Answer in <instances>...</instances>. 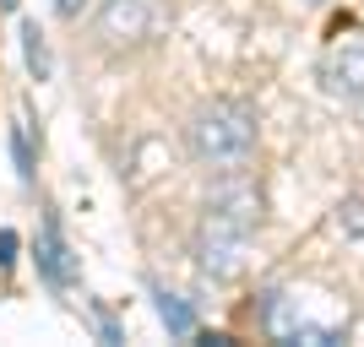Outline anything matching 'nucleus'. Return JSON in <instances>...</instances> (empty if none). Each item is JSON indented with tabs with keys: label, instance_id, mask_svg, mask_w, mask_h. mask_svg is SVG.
<instances>
[{
	"label": "nucleus",
	"instance_id": "nucleus-1",
	"mask_svg": "<svg viewBox=\"0 0 364 347\" xmlns=\"http://www.w3.org/2000/svg\"><path fill=\"white\" fill-rule=\"evenodd\" d=\"M256 228H261V196L250 184H234L218 201H207V211L196 223V244H191L201 277L234 282L245 272V260H250V233Z\"/></svg>",
	"mask_w": 364,
	"mask_h": 347
},
{
	"label": "nucleus",
	"instance_id": "nucleus-2",
	"mask_svg": "<svg viewBox=\"0 0 364 347\" xmlns=\"http://www.w3.org/2000/svg\"><path fill=\"white\" fill-rule=\"evenodd\" d=\"M256 141H261V125H256V109L245 98H207L185 120L191 158L201 168H218V174H240L256 158Z\"/></svg>",
	"mask_w": 364,
	"mask_h": 347
},
{
	"label": "nucleus",
	"instance_id": "nucleus-3",
	"mask_svg": "<svg viewBox=\"0 0 364 347\" xmlns=\"http://www.w3.org/2000/svg\"><path fill=\"white\" fill-rule=\"evenodd\" d=\"M316 76L332 98H364V33H337L321 49Z\"/></svg>",
	"mask_w": 364,
	"mask_h": 347
},
{
	"label": "nucleus",
	"instance_id": "nucleus-4",
	"mask_svg": "<svg viewBox=\"0 0 364 347\" xmlns=\"http://www.w3.org/2000/svg\"><path fill=\"white\" fill-rule=\"evenodd\" d=\"M267 331L277 342H343V326L337 320H310L299 315V304L289 293H267Z\"/></svg>",
	"mask_w": 364,
	"mask_h": 347
},
{
	"label": "nucleus",
	"instance_id": "nucleus-5",
	"mask_svg": "<svg viewBox=\"0 0 364 347\" xmlns=\"http://www.w3.org/2000/svg\"><path fill=\"white\" fill-rule=\"evenodd\" d=\"M147 33H152L147 0H104L98 6V38L104 44H141Z\"/></svg>",
	"mask_w": 364,
	"mask_h": 347
},
{
	"label": "nucleus",
	"instance_id": "nucleus-6",
	"mask_svg": "<svg viewBox=\"0 0 364 347\" xmlns=\"http://www.w3.org/2000/svg\"><path fill=\"white\" fill-rule=\"evenodd\" d=\"M33 260H38V277H44L49 287H71V282H76L71 250H65V233H60V223H55V217H44V228H38Z\"/></svg>",
	"mask_w": 364,
	"mask_h": 347
},
{
	"label": "nucleus",
	"instance_id": "nucleus-7",
	"mask_svg": "<svg viewBox=\"0 0 364 347\" xmlns=\"http://www.w3.org/2000/svg\"><path fill=\"white\" fill-rule=\"evenodd\" d=\"M22 55H28V71L44 82L49 76V44H44V33H38V22H22Z\"/></svg>",
	"mask_w": 364,
	"mask_h": 347
},
{
	"label": "nucleus",
	"instance_id": "nucleus-8",
	"mask_svg": "<svg viewBox=\"0 0 364 347\" xmlns=\"http://www.w3.org/2000/svg\"><path fill=\"white\" fill-rule=\"evenodd\" d=\"M158 315H164V326H168L174 336H196V315H191L174 293H158Z\"/></svg>",
	"mask_w": 364,
	"mask_h": 347
},
{
	"label": "nucleus",
	"instance_id": "nucleus-9",
	"mask_svg": "<svg viewBox=\"0 0 364 347\" xmlns=\"http://www.w3.org/2000/svg\"><path fill=\"white\" fill-rule=\"evenodd\" d=\"M87 6H92V0H55V11H60L65 22H76V16L87 11Z\"/></svg>",
	"mask_w": 364,
	"mask_h": 347
},
{
	"label": "nucleus",
	"instance_id": "nucleus-10",
	"mask_svg": "<svg viewBox=\"0 0 364 347\" xmlns=\"http://www.w3.org/2000/svg\"><path fill=\"white\" fill-rule=\"evenodd\" d=\"M11 250H16V233H11V228H0V266H11Z\"/></svg>",
	"mask_w": 364,
	"mask_h": 347
},
{
	"label": "nucleus",
	"instance_id": "nucleus-11",
	"mask_svg": "<svg viewBox=\"0 0 364 347\" xmlns=\"http://www.w3.org/2000/svg\"><path fill=\"white\" fill-rule=\"evenodd\" d=\"M16 6H22V0H0V11H16Z\"/></svg>",
	"mask_w": 364,
	"mask_h": 347
},
{
	"label": "nucleus",
	"instance_id": "nucleus-12",
	"mask_svg": "<svg viewBox=\"0 0 364 347\" xmlns=\"http://www.w3.org/2000/svg\"><path fill=\"white\" fill-rule=\"evenodd\" d=\"M304 6H332V0H304Z\"/></svg>",
	"mask_w": 364,
	"mask_h": 347
}]
</instances>
